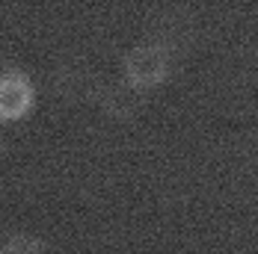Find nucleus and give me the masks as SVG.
I'll list each match as a JSON object with an SVG mask.
<instances>
[{"instance_id": "1", "label": "nucleus", "mask_w": 258, "mask_h": 254, "mask_svg": "<svg viewBox=\"0 0 258 254\" xmlns=\"http://www.w3.org/2000/svg\"><path fill=\"white\" fill-rule=\"evenodd\" d=\"M172 74V51L166 42H140L134 45L122 59V77L125 86L134 92H152L163 86Z\"/></svg>"}, {"instance_id": "2", "label": "nucleus", "mask_w": 258, "mask_h": 254, "mask_svg": "<svg viewBox=\"0 0 258 254\" xmlns=\"http://www.w3.org/2000/svg\"><path fill=\"white\" fill-rule=\"evenodd\" d=\"M36 86L18 68L0 71V121H21L33 112Z\"/></svg>"}, {"instance_id": "3", "label": "nucleus", "mask_w": 258, "mask_h": 254, "mask_svg": "<svg viewBox=\"0 0 258 254\" xmlns=\"http://www.w3.org/2000/svg\"><path fill=\"white\" fill-rule=\"evenodd\" d=\"M0 254H48V248L33 233H15L0 245Z\"/></svg>"}]
</instances>
